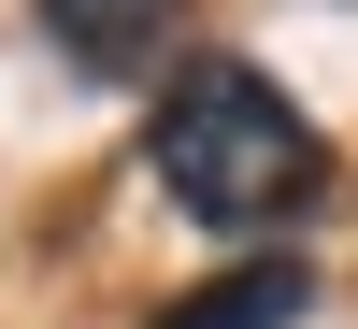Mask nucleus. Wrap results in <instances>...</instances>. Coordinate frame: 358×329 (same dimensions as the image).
<instances>
[{
  "label": "nucleus",
  "mask_w": 358,
  "mask_h": 329,
  "mask_svg": "<svg viewBox=\"0 0 358 329\" xmlns=\"http://www.w3.org/2000/svg\"><path fill=\"white\" fill-rule=\"evenodd\" d=\"M143 158H158L172 215H201V229H273V215H301L330 187L315 115L273 72H244V57H187L172 101H158V129H143Z\"/></svg>",
  "instance_id": "obj_1"
},
{
  "label": "nucleus",
  "mask_w": 358,
  "mask_h": 329,
  "mask_svg": "<svg viewBox=\"0 0 358 329\" xmlns=\"http://www.w3.org/2000/svg\"><path fill=\"white\" fill-rule=\"evenodd\" d=\"M29 15L72 43L86 86H143V72L172 57V15H187V0H29Z\"/></svg>",
  "instance_id": "obj_2"
},
{
  "label": "nucleus",
  "mask_w": 358,
  "mask_h": 329,
  "mask_svg": "<svg viewBox=\"0 0 358 329\" xmlns=\"http://www.w3.org/2000/svg\"><path fill=\"white\" fill-rule=\"evenodd\" d=\"M315 315V272L301 258H244V272H215L201 301H172L158 329H301Z\"/></svg>",
  "instance_id": "obj_3"
}]
</instances>
